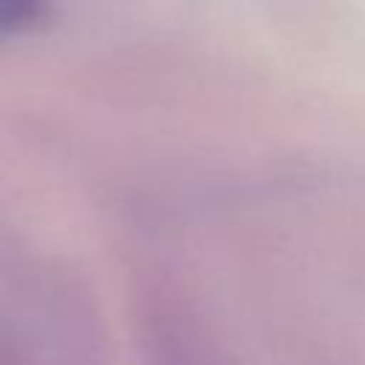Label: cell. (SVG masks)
Returning a JSON list of instances; mask_svg holds the SVG:
<instances>
[{
	"instance_id": "cell-1",
	"label": "cell",
	"mask_w": 365,
	"mask_h": 365,
	"mask_svg": "<svg viewBox=\"0 0 365 365\" xmlns=\"http://www.w3.org/2000/svg\"><path fill=\"white\" fill-rule=\"evenodd\" d=\"M46 0H0V37L26 31L43 14Z\"/></svg>"
}]
</instances>
